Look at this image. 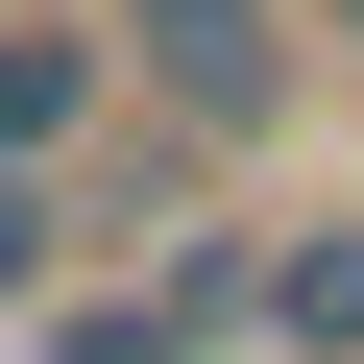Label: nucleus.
Instances as JSON below:
<instances>
[{
    "label": "nucleus",
    "instance_id": "nucleus-2",
    "mask_svg": "<svg viewBox=\"0 0 364 364\" xmlns=\"http://www.w3.org/2000/svg\"><path fill=\"white\" fill-rule=\"evenodd\" d=\"M122 97V49L97 25H25V0H0V170H73V122Z\"/></svg>",
    "mask_w": 364,
    "mask_h": 364
},
{
    "label": "nucleus",
    "instance_id": "nucleus-5",
    "mask_svg": "<svg viewBox=\"0 0 364 364\" xmlns=\"http://www.w3.org/2000/svg\"><path fill=\"white\" fill-rule=\"evenodd\" d=\"M316 25H340V49H364V0H316Z\"/></svg>",
    "mask_w": 364,
    "mask_h": 364
},
{
    "label": "nucleus",
    "instance_id": "nucleus-1",
    "mask_svg": "<svg viewBox=\"0 0 364 364\" xmlns=\"http://www.w3.org/2000/svg\"><path fill=\"white\" fill-rule=\"evenodd\" d=\"M97 49H122V97H170L195 146H267L291 122V0H97Z\"/></svg>",
    "mask_w": 364,
    "mask_h": 364
},
{
    "label": "nucleus",
    "instance_id": "nucleus-3",
    "mask_svg": "<svg viewBox=\"0 0 364 364\" xmlns=\"http://www.w3.org/2000/svg\"><path fill=\"white\" fill-rule=\"evenodd\" d=\"M243 340H291V364H364V219H267V291H243Z\"/></svg>",
    "mask_w": 364,
    "mask_h": 364
},
{
    "label": "nucleus",
    "instance_id": "nucleus-4",
    "mask_svg": "<svg viewBox=\"0 0 364 364\" xmlns=\"http://www.w3.org/2000/svg\"><path fill=\"white\" fill-rule=\"evenodd\" d=\"M73 267V170H0V291H49Z\"/></svg>",
    "mask_w": 364,
    "mask_h": 364
}]
</instances>
